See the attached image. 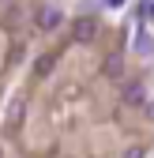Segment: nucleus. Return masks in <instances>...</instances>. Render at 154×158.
Here are the masks:
<instances>
[{
  "instance_id": "f257e3e1",
  "label": "nucleus",
  "mask_w": 154,
  "mask_h": 158,
  "mask_svg": "<svg viewBox=\"0 0 154 158\" xmlns=\"http://www.w3.org/2000/svg\"><path fill=\"white\" fill-rule=\"evenodd\" d=\"M71 38L75 42H94V38H98V19L94 15H79L71 23Z\"/></svg>"
},
{
  "instance_id": "f03ea898",
  "label": "nucleus",
  "mask_w": 154,
  "mask_h": 158,
  "mask_svg": "<svg viewBox=\"0 0 154 158\" xmlns=\"http://www.w3.org/2000/svg\"><path fill=\"white\" fill-rule=\"evenodd\" d=\"M34 19H38V30L53 34L56 27L64 23V11H60V8H53V4H45V8H38V15H34Z\"/></svg>"
},
{
  "instance_id": "7ed1b4c3",
  "label": "nucleus",
  "mask_w": 154,
  "mask_h": 158,
  "mask_svg": "<svg viewBox=\"0 0 154 158\" xmlns=\"http://www.w3.org/2000/svg\"><path fill=\"white\" fill-rule=\"evenodd\" d=\"M124 106H143L147 102V87L139 83V79H124Z\"/></svg>"
},
{
  "instance_id": "20e7f679",
  "label": "nucleus",
  "mask_w": 154,
  "mask_h": 158,
  "mask_svg": "<svg viewBox=\"0 0 154 158\" xmlns=\"http://www.w3.org/2000/svg\"><path fill=\"white\" fill-rule=\"evenodd\" d=\"M53 68H56V56H53V53H42V56L34 60V75H38V79H45Z\"/></svg>"
},
{
  "instance_id": "39448f33",
  "label": "nucleus",
  "mask_w": 154,
  "mask_h": 158,
  "mask_svg": "<svg viewBox=\"0 0 154 158\" xmlns=\"http://www.w3.org/2000/svg\"><path fill=\"white\" fill-rule=\"evenodd\" d=\"M105 75H109V79H120V75H124V56H120V53L105 56Z\"/></svg>"
},
{
  "instance_id": "423d86ee",
  "label": "nucleus",
  "mask_w": 154,
  "mask_h": 158,
  "mask_svg": "<svg viewBox=\"0 0 154 158\" xmlns=\"http://www.w3.org/2000/svg\"><path fill=\"white\" fill-rule=\"evenodd\" d=\"M124 158H143V147H128V151H124Z\"/></svg>"
},
{
  "instance_id": "0eeeda50",
  "label": "nucleus",
  "mask_w": 154,
  "mask_h": 158,
  "mask_svg": "<svg viewBox=\"0 0 154 158\" xmlns=\"http://www.w3.org/2000/svg\"><path fill=\"white\" fill-rule=\"evenodd\" d=\"M105 4H109V8H120V4H124V0H105Z\"/></svg>"
},
{
  "instance_id": "6e6552de",
  "label": "nucleus",
  "mask_w": 154,
  "mask_h": 158,
  "mask_svg": "<svg viewBox=\"0 0 154 158\" xmlns=\"http://www.w3.org/2000/svg\"><path fill=\"white\" fill-rule=\"evenodd\" d=\"M0 4H11V0H0Z\"/></svg>"
}]
</instances>
